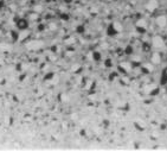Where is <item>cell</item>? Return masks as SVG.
<instances>
[{
	"mask_svg": "<svg viewBox=\"0 0 167 152\" xmlns=\"http://www.w3.org/2000/svg\"><path fill=\"white\" fill-rule=\"evenodd\" d=\"M152 45H153V48H155L156 50H164L165 46H166L164 38L160 37V36H154V37L152 38Z\"/></svg>",
	"mask_w": 167,
	"mask_h": 152,
	"instance_id": "6da1fadb",
	"label": "cell"
},
{
	"mask_svg": "<svg viewBox=\"0 0 167 152\" xmlns=\"http://www.w3.org/2000/svg\"><path fill=\"white\" fill-rule=\"evenodd\" d=\"M158 7H159L158 0H148V1L146 3V10L149 12H154Z\"/></svg>",
	"mask_w": 167,
	"mask_h": 152,
	"instance_id": "7a4b0ae2",
	"label": "cell"
},
{
	"mask_svg": "<svg viewBox=\"0 0 167 152\" xmlns=\"http://www.w3.org/2000/svg\"><path fill=\"white\" fill-rule=\"evenodd\" d=\"M155 23H156V25H158L159 27H161V29L166 27L167 26V17L164 16V14L158 16V17L155 18Z\"/></svg>",
	"mask_w": 167,
	"mask_h": 152,
	"instance_id": "3957f363",
	"label": "cell"
},
{
	"mask_svg": "<svg viewBox=\"0 0 167 152\" xmlns=\"http://www.w3.org/2000/svg\"><path fill=\"white\" fill-rule=\"evenodd\" d=\"M151 61H152V63L154 64V65H158V64H160L161 63V57H160V54L156 51V52H153V55H152V57H151Z\"/></svg>",
	"mask_w": 167,
	"mask_h": 152,
	"instance_id": "277c9868",
	"label": "cell"
},
{
	"mask_svg": "<svg viewBox=\"0 0 167 152\" xmlns=\"http://www.w3.org/2000/svg\"><path fill=\"white\" fill-rule=\"evenodd\" d=\"M112 29H113L114 33H119V32H121L122 30H123V26H122V24L120 22H114L112 24Z\"/></svg>",
	"mask_w": 167,
	"mask_h": 152,
	"instance_id": "5b68a950",
	"label": "cell"
},
{
	"mask_svg": "<svg viewBox=\"0 0 167 152\" xmlns=\"http://www.w3.org/2000/svg\"><path fill=\"white\" fill-rule=\"evenodd\" d=\"M120 68L126 73H130L132 72V63L130 62H121L120 63Z\"/></svg>",
	"mask_w": 167,
	"mask_h": 152,
	"instance_id": "8992f818",
	"label": "cell"
},
{
	"mask_svg": "<svg viewBox=\"0 0 167 152\" xmlns=\"http://www.w3.org/2000/svg\"><path fill=\"white\" fill-rule=\"evenodd\" d=\"M43 44H44V43L42 42V40H34V42H32V43L28 44V48L37 50V49H41V48L43 46Z\"/></svg>",
	"mask_w": 167,
	"mask_h": 152,
	"instance_id": "52a82bcc",
	"label": "cell"
},
{
	"mask_svg": "<svg viewBox=\"0 0 167 152\" xmlns=\"http://www.w3.org/2000/svg\"><path fill=\"white\" fill-rule=\"evenodd\" d=\"M154 90H156V86H154V85H147V86H145V88H143V92L146 93V94H148V95H151Z\"/></svg>",
	"mask_w": 167,
	"mask_h": 152,
	"instance_id": "ba28073f",
	"label": "cell"
},
{
	"mask_svg": "<svg viewBox=\"0 0 167 152\" xmlns=\"http://www.w3.org/2000/svg\"><path fill=\"white\" fill-rule=\"evenodd\" d=\"M136 26L139 29H142V30H146L147 29V20L146 19H139L136 22Z\"/></svg>",
	"mask_w": 167,
	"mask_h": 152,
	"instance_id": "9c48e42d",
	"label": "cell"
},
{
	"mask_svg": "<svg viewBox=\"0 0 167 152\" xmlns=\"http://www.w3.org/2000/svg\"><path fill=\"white\" fill-rule=\"evenodd\" d=\"M143 67H145L146 70H148V72H153V69H154V68H153V63H152V64H145Z\"/></svg>",
	"mask_w": 167,
	"mask_h": 152,
	"instance_id": "30bf717a",
	"label": "cell"
},
{
	"mask_svg": "<svg viewBox=\"0 0 167 152\" xmlns=\"http://www.w3.org/2000/svg\"><path fill=\"white\" fill-rule=\"evenodd\" d=\"M34 11H36V12H42V6H41V5H37V6L34 7Z\"/></svg>",
	"mask_w": 167,
	"mask_h": 152,
	"instance_id": "8fae6325",
	"label": "cell"
},
{
	"mask_svg": "<svg viewBox=\"0 0 167 152\" xmlns=\"http://www.w3.org/2000/svg\"><path fill=\"white\" fill-rule=\"evenodd\" d=\"M166 73H167V70H166Z\"/></svg>",
	"mask_w": 167,
	"mask_h": 152,
	"instance_id": "7c38bea8",
	"label": "cell"
}]
</instances>
